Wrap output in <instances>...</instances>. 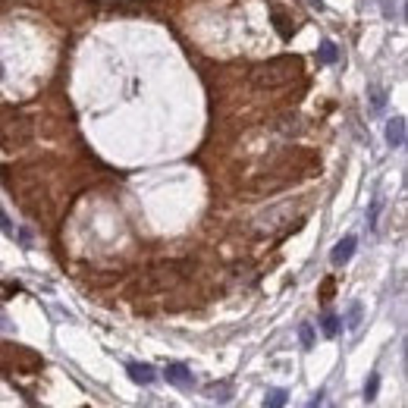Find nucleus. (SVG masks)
<instances>
[{
	"label": "nucleus",
	"instance_id": "nucleus-6",
	"mask_svg": "<svg viewBox=\"0 0 408 408\" xmlns=\"http://www.w3.org/2000/svg\"><path fill=\"white\" fill-rule=\"evenodd\" d=\"M126 370H129V377L135 383H142V386H148V383L157 380V370L151 368V364H138V361H129L126 364Z\"/></svg>",
	"mask_w": 408,
	"mask_h": 408
},
{
	"label": "nucleus",
	"instance_id": "nucleus-12",
	"mask_svg": "<svg viewBox=\"0 0 408 408\" xmlns=\"http://www.w3.org/2000/svg\"><path fill=\"white\" fill-rule=\"evenodd\" d=\"M368 94H370V107H374V110H383V104H386V91H383L380 85H370Z\"/></svg>",
	"mask_w": 408,
	"mask_h": 408
},
{
	"label": "nucleus",
	"instance_id": "nucleus-11",
	"mask_svg": "<svg viewBox=\"0 0 408 408\" xmlns=\"http://www.w3.org/2000/svg\"><path fill=\"white\" fill-rule=\"evenodd\" d=\"M320 330H324L326 339H333L339 333V317L336 314H324V320H320Z\"/></svg>",
	"mask_w": 408,
	"mask_h": 408
},
{
	"label": "nucleus",
	"instance_id": "nucleus-18",
	"mask_svg": "<svg viewBox=\"0 0 408 408\" xmlns=\"http://www.w3.org/2000/svg\"><path fill=\"white\" fill-rule=\"evenodd\" d=\"M311 6H317V10H324V0H308Z\"/></svg>",
	"mask_w": 408,
	"mask_h": 408
},
{
	"label": "nucleus",
	"instance_id": "nucleus-9",
	"mask_svg": "<svg viewBox=\"0 0 408 408\" xmlns=\"http://www.w3.org/2000/svg\"><path fill=\"white\" fill-rule=\"evenodd\" d=\"M289 402V393L286 389H267V393H264V408H282Z\"/></svg>",
	"mask_w": 408,
	"mask_h": 408
},
{
	"label": "nucleus",
	"instance_id": "nucleus-4",
	"mask_svg": "<svg viewBox=\"0 0 408 408\" xmlns=\"http://www.w3.org/2000/svg\"><path fill=\"white\" fill-rule=\"evenodd\" d=\"M163 377H167V383H173V386H179V389H188L195 383L192 370H188L186 364H179V361H169L167 368H163Z\"/></svg>",
	"mask_w": 408,
	"mask_h": 408
},
{
	"label": "nucleus",
	"instance_id": "nucleus-5",
	"mask_svg": "<svg viewBox=\"0 0 408 408\" xmlns=\"http://www.w3.org/2000/svg\"><path fill=\"white\" fill-rule=\"evenodd\" d=\"M355 248H358V239H355V236H345L342 242H339L336 248L330 251V261L336 264V267H342V264H349V261H352V255H355Z\"/></svg>",
	"mask_w": 408,
	"mask_h": 408
},
{
	"label": "nucleus",
	"instance_id": "nucleus-14",
	"mask_svg": "<svg viewBox=\"0 0 408 408\" xmlns=\"http://www.w3.org/2000/svg\"><path fill=\"white\" fill-rule=\"evenodd\" d=\"M299 339H301V345H305V349H311V345H314V326L311 324H301L299 326Z\"/></svg>",
	"mask_w": 408,
	"mask_h": 408
},
{
	"label": "nucleus",
	"instance_id": "nucleus-7",
	"mask_svg": "<svg viewBox=\"0 0 408 408\" xmlns=\"http://www.w3.org/2000/svg\"><path fill=\"white\" fill-rule=\"evenodd\" d=\"M386 142H389V148H402V144H405V119H402V116H393V119H389V126H386Z\"/></svg>",
	"mask_w": 408,
	"mask_h": 408
},
{
	"label": "nucleus",
	"instance_id": "nucleus-3",
	"mask_svg": "<svg viewBox=\"0 0 408 408\" xmlns=\"http://www.w3.org/2000/svg\"><path fill=\"white\" fill-rule=\"evenodd\" d=\"M289 217H292V204H280V207H270L267 213H261L255 223L257 232H276L282 229V223H289Z\"/></svg>",
	"mask_w": 408,
	"mask_h": 408
},
{
	"label": "nucleus",
	"instance_id": "nucleus-10",
	"mask_svg": "<svg viewBox=\"0 0 408 408\" xmlns=\"http://www.w3.org/2000/svg\"><path fill=\"white\" fill-rule=\"evenodd\" d=\"M270 19H273V29L280 31L282 38H292V31H295V22H292V19H286L282 13H273Z\"/></svg>",
	"mask_w": 408,
	"mask_h": 408
},
{
	"label": "nucleus",
	"instance_id": "nucleus-2",
	"mask_svg": "<svg viewBox=\"0 0 408 408\" xmlns=\"http://www.w3.org/2000/svg\"><path fill=\"white\" fill-rule=\"evenodd\" d=\"M31 138V119L25 113H3L0 116V148L16 151L29 144Z\"/></svg>",
	"mask_w": 408,
	"mask_h": 408
},
{
	"label": "nucleus",
	"instance_id": "nucleus-13",
	"mask_svg": "<svg viewBox=\"0 0 408 408\" xmlns=\"http://www.w3.org/2000/svg\"><path fill=\"white\" fill-rule=\"evenodd\" d=\"M377 389H380V377L370 374V377H368V383H364V399L374 402V399H377Z\"/></svg>",
	"mask_w": 408,
	"mask_h": 408
},
{
	"label": "nucleus",
	"instance_id": "nucleus-17",
	"mask_svg": "<svg viewBox=\"0 0 408 408\" xmlns=\"http://www.w3.org/2000/svg\"><path fill=\"white\" fill-rule=\"evenodd\" d=\"M207 393H211V395H220L217 402H226V395H229V386H211Z\"/></svg>",
	"mask_w": 408,
	"mask_h": 408
},
{
	"label": "nucleus",
	"instance_id": "nucleus-16",
	"mask_svg": "<svg viewBox=\"0 0 408 408\" xmlns=\"http://www.w3.org/2000/svg\"><path fill=\"white\" fill-rule=\"evenodd\" d=\"M377 211H380V198H374V204H370V213H368L370 229H374V226H377Z\"/></svg>",
	"mask_w": 408,
	"mask_h": 408
},
{
	"label": "nucleus",
	"instance_id": "nucleus-15",
	"mask_svg": "<svg viewBox=\"0 0 408 408\" xmlns=\"http://www.w3.org/2000/svg\"><path fill=\"white\" fill-rule=\"evenodd\" d=\"M358 324H361V301H352V308H349V330H358Z\"/></svg>",
	"mask_w": 408,
	"mask_h": 408
},
{
	"label": "nucleus",
	"instance_id": "nucleus-8",
	"mask_svg": "<svg viewBox=\"0 0 408 408\" xmlns=\"http://www.w3.org/2000/svg\"><path fill=\"white\" fill-rule=\"evenodd\" d=\"M317 60L324 63V66H330V63H336V60H339V50H336V44H333L330 38H324V41H320V47H317Z\"/></svg>",
	"mask_w": 408,
	"mask_h": 408
},
{
	"label": "nucleus",
	"instance_id": "nucleus-1",
	"mask_svg": "<svg viewBox=\"0 0 408 408\" xmlns=\"http://www.w3.org/2000/svg\"><path fill=\"white\" fill-rule=\"evenodd\" d=\"M299 73H301L299 56H276V60L257 63L248 79H251V85L261 88V91H273V88H282L286 82H292Z\"/></svg>",
	"mask_w": 408,
	"mask_h": 408
}]
</instances>
